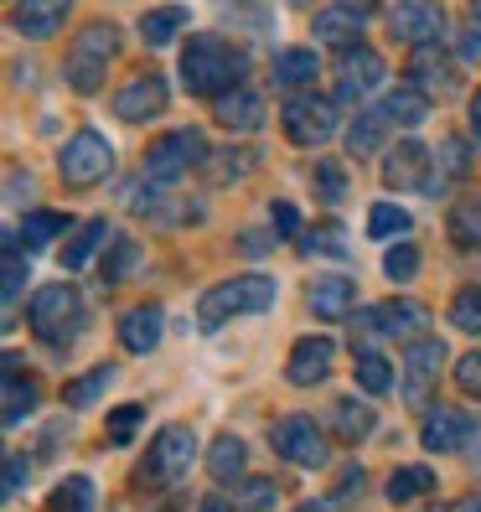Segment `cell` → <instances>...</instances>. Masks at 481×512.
<instances>
[{"label": "cell", "instance_id": "1", "mask_svg": "<svg viewBox=\"0 0 481 512\" xmlns=\"http://www.w3.org/2000/svg\"><path fill=\"white\" fill-rule=\"evenodd\" d=\"M249 73V57L228 47L223 37H192L182 52V78H187V94L197 99H223L228 88H238Z\"/></svg>", "mask_w": 481, "mask_h": 512}, {"label": "cell", "instance_id": "2", "mask_svg": "<svg viewBox=\"0 0 481 512\" xmlns=\"http://www.w3.org/2000/svg\"><path fill=\"white\" fill-rule=\"evenodd\" d=\"M275 306V280H264V275H238V280H223L213 285L202 300H197V326L202 331H218L228 326L233 316H259Z\"/></svg>", "mask_w": 481, "mask_h": 512}, {"label": "cell", "instance_id": "3", "mask_svg": "<svg viewBox=\"0 0 481 512\" xmlns=\"http://www.w3.org/2000/svg\"><path fill=\"white\" fill-rule=\"evenodd\" d=\"M78 326H83V300L73 285H42L32 295V331L52 352H68L78 342Z\"/></svg>", "mask_w": 481, "mask_h": 512}, {"label": "cell", "instance_id": "4", "mask_svg": "<svg viewBox=\"0 0 481 512\" xmlns=\"http://www.w3.org/2000/svg\"><path fill=\"white\" fill-rule=\"evenodd\" d=\"M192 456H197V435H192V425H166L156 440H150V456H145V466H140V487H150V492H161V487H176L187 471H192Z\"/></svg>", "mask_w": 481, "mask_h": 512}, {"label": "cell", "instance_id": "5", "mask_svg": "<svg viewBox=\"0 0 481 512\" xmlns=\"http://www.w3.org/2000/svg\"><path fill=\"white\" fill-rule=\"evenodd\" d=\"M114 47H119V32L104 26V21L83 26V32L73 37V47H68V83L78 88V94H99V83L109 78Z\"/></svg>", "mask_w": 481, "mask_h": 512}, {"label": "cell", "instance_id": "6", "mask_svg": "<svg viewBox=\"0 0 481 512\" xmlns=\"http://www.w3.org/2000/svg\"><path fill=\"white\" fill-rule=\"evenodd\" d=\"M430 326V306L419 300H383V306H368L352 326V342H373V337H404V342H419Z\"/></svg>", "mask_w": 481, "mask_h": 512}, {"label": "cell", "instance_id": "7", "mask_svg": "<svg viewBox=\"0 0 481 512\" xmlns=\"http://www.w3.org/2000/svg\"><path fill=\"white\" fill-rule=\"evenodd\" d=\"M57 171H63L68 187H99L104 176L114 171V145L99 130H78L63 145V156H57Z\"/></svg>", "mask_w": 481, "mask_h": 512}, {"label": "cell", "instance_id": "8", "mask_svg": "<svg viewBox=\"0 0 481 512\" xmlns=\"http://www.w3.org/2000/svg\"><path fill=\"white\" fill-rule=\"evenodd\" d=\"M202 161H207V140L197 130H171L161 140H150V150H145V182H176V176H187Z\"/></svg>", "mask_w": 481, "mask_h": 512}, {"label": "cell", "instance_id": "9", "mask_svg": "<svg viewBox=\"0 0 481 512\" xmlns=\"http://www.w3.org/2000/svg\"><path fill=\"white\" fill-rule=\"evenodd\" d=\"M269 445H275V456H285L290 466H326V435L316 430V419L311 414H285L269 425Z\"/></svg>", "mask_w": 481, "mask_h": 512}, {"label": "cell", "instance_id": "10", "mask_svg": "<svg viewBox=\"0 0 481 512\" xmlns=\"http://www.w3.org/2000/svg\"><path fill=\"white\" fill-rule=\"evenodd\" d=\"M388 32L409 47H440L445 32H450V16L440 0H399L394 11H388Z\"/></svg>", "mask_w": 481, "mask_h": 512}, {"label": "cell", "instance_id": "11", "mask_svg": "<svg viewBox=\"0 0 481 512\" xmlns=\"http://www.w3.org/2000/svg\"><path fill=\"white\" fill-rule=\"evenodd\" d=\"M280 125H285V140L290 145H321V140H332L337 135V104L332 99H316V94H295L280 114Z\"/></svg>", "mask_w": 481, "mask_h": 512}, {"label": "cell", "instance_id": "12", "mask_svg": "<svg viewBox=\"0 0 481 512\" xmlns=\"http://www.w3.org/2000/svg\"><path fill=\"white\" fill-rule=\"evenodd\" d=\"M440 368H445V342H435V337L409 342V352H404V399H409L414 409L430 399Z\"/></svg>", "mask_w": 481, "mask_h": 512}, {"label": "cell", "instance_id": "13", "mask_svg": "<svg viewBox=\"0 0 481 512\" xmlns=\"http://www.w3.org/2000/svg\"><path fill=\"white\" fill-rule=\"evenodd\" d=\"M166 78L161 73H135L125 88L114 94V114L119 119H130V125H145V119H156L166 109Z\"/></svg>", "mask_w": 481, "mask_h": 512}, {"label": "cell", "instance_id": "14", "mask_svg": "<svg viewBox=\"0 0 481 512\" xmlns=\"http://www.w3.org/2000/svg\"><path fill=\"white\" fill-rule=\"evenodd\" d=\"M383 187H394V192H430V150L425 145H394L388 150V161H383Z\"/></svg>", "mask_w": 481, "mask_h": 512}, {"label": "cell", "instance_id": "15", "mask_svg": "<svg viewBox=\"0 0 481 512\" xmlns=\"http://www.w3.org/2000/svg\"><path fill=\"white\" fill-rule=\"evenodd\" d=\"M383 78H388V63L373 52V47H347V57H342V83H337V99H363V94H373V88H383Z\"/></svg>", "mask_w": 481, "mask_h": 512}, {"label": "cell", "instance_id": "16", "mask_svg": "<svg viewBox=\"0 0 481 512\" xmlns=\"http://www.w3.org/2000/svg\"><path fill=\"white\" fill-rule=\"evenodd\" d=\"M409 83H414L425 99H450V94L461 88L456 63H450V57H440V47H414V57H409Z\"/></svg>", "mask_w": 481, "mask_h": 512}, {"label": "cell", "instance_id": "17", "mask_svg": "<svg viewBox=\"0 0 481 512\" xmlns=\"http://www.w3.org/2000/svg\"><path fill=\"white\" fill-rule=\"evenodd\" d=\"M332 363H337V342H332V337H300V342L290 347L285 378H290L295 388H311V383H321L326 373H332Z\"/></svg>", "mask_w": 481, "mask_h": 512}, {"label": "cell", "instance_id": "18", "mask_svg": "<svg viewBox=\"0 0 481 512\" xmlns=\"http://www.w3.org/2000/svg\"><path fill=\"white\" fill-rule=\"evenodd\" d=\"M471 435H476V419L466 409H450V404L430 409L425 425H419V445L425 450H461Z\"/></svg>", "mask_w": 481, "mask_h": 512}, {"label": "cell", "instance_id": "19", "mask_svg": "<svg viewBox=\"0 0 481 512\" xmlns=\"http://www.w3.org/2000/svg\"><path fill=\"white\" fill-rule=\"evenodd\" d=\"M213 119L223 130H233V135H249V130H259L264 125V99L254 94V88H228L223 99H213Z\"/></svg>", "mask_w": 481, "mask_h": 512}, {"label": "cell", "instance_id": "20", "mask_svg": "<svg viewBox=\"0 0 481 512\" xmlns=\"http://www.w3.org/2000/svg\"><path fill=\"white\" fill-rule=\"evenodd\" d=\"M68 11H73V0H16V32L32 42L57 37V26L68 21Z\"/></svg>", "mask_w": 481, "mask_h": 512}, {"label": "cell", "instance_id": "21", "mask_svg": "<svg viewBox=\"0 0 481 512\" xmlns=\"http://www.w3.org/2000/svg\"><path fill=\"white\" fill-rule=\"evenodd\" d=\"M156 342H161V306H135L119 316V347L125 352L145 357V352H156Z\"/></svg>", "mask_w": 481, "mask_h": 512}, {"label": "cell", "instance_id": "22", "mask_svg": "<svg viewBox=\"0 0 481 512\" xmlns=\"http://www.w3.org/2000/svg\"><path fill=\"white\" fill-rule=\"evenodd\" d=\"M32 414H37V378H26L21 357L6 352V425L16 430L21 419H32Z\"/></svg>", "mask_w": 481, "mask_h": 512}, {"label": "cell", "instance_id": "23", "mask_svg": "<svg viewBox=\"0 0 481 512\" xmlns=\"http://www.w3.org/2000/svg\"><path fill=\"white\" fill-rule=\"evenodd\" d=\"M352 300H357V285H352L347 275H326V280L311 285V311H316L321 321H342V316L352 311Z\"/></svg>", "mask_w": 481, "mask_h": 512}, {"label": "cell", "instance_id": "24", "mask_svg": "<svg viewBox=\"0 0 481 512\" xmlns=\"http://www.w3.org/2000/svg\"><path fill=\"white\" fill-rule=\"evenodd\" d=\"M316 37L332 42V47H357V37H363V6H337V11H321L316 16Z\"/></svg>", "mask_w": 481, "mask_h": 512}, {"label": "cell", "instance_id": "25", "mask_svg": "<svg viewBox=\"0 0 481 512\" xmlns=\"http://www.w3.org/2000/svg\"><path fill=\"white\" fill-rule=\"evenodd\" d=\"M388 125H394V119H388L383 109L357 114V119H352V130H347V156H352V161H368V156H378V145H383Z\"/></svg>", "mask_w": 481, "mask_h": 512}, {"label": "cell", "instance_id": "26", "mask_svg": "<svg viewBox=\"0 0 481 512\" xmlns=\"http://www.w3.org/2000/svg\"><path fill=\"white\" fill-rule=\"evenodd\" d=\"M104 244H109V223H104V218L78 223V228L68 233V244H63V269H83Z\"/></svg>", "mask_w": 481, "mask_h": 512}, {"label": "cell", "instance_id": "27", "mask_svg": "<svg viewBox=\"0 0 481 512\" xmlns=\"http://www.w3.org/2000/svg\"><path fill=\"white\" fill-rule=\"evenodd\" d=\"M316 73H321V63H316L311 47H285V52H275V68H269L275 88H300V83H311Z\"/></svg>", "mask_w": 481, "mask_h": 512}, {"label": "cell", "instance_id": "28", "mask_svg": "<svg viewBox=\"0 0 481 512\" xmlns=\"http://www.w3.org/2000/svg\"><path fill=\"white\" fill-rule=\"evenodd\" d=\"M373 419H378V414H373L363 399H337V404H332V430H337L342 445H357L363 435H373Z\"/></svg>", "mask_w": 481, "mask_h": 512}, {"label": "cell", "instance_id": "29", "mask_svg": "<svg viewBox=\"0 0 481 512\" xmlns=\"http://www.w3.org/2000/svg\"><path fill=\"white\" fill-rule=\"evenodd\" d=\"M187 6H156V11H145L140 16V32H145V42L150 47H166V42H176L187 32Z\"/></svg>", "mask_w": 481, "mask_h": 512}, {"label": "cell", "instance_id": "30", "mask_svg": "<svg viewBox=\"0 0 481 512\" xmlns=\"http://www.w3.org/2000/svg\"><path fill=\"white\" fill-rule=\"evenodd\" d=\"M435 492V471L430 466H399L394 476H388V502L404 507V502H419V497H430Z\"/></svg>", "mask_w": 481, "mask_h": 512}, {"label": "cell", "instance_id": "31", "mask_svg": "<svg viewBox=\"0 0 481 512\" xmlns=\"http://www.w3.org/2000/svg\"><path fill=\"white\" fill-rule=\"evenodd\" d=\"M249 466V450L238 435H218L213 450H207V471H213V481H238Z\"/></svg>", "mask_w": 481, "mask_h": 512}, {"label": "cell", "instance_id": "32", "mask_svg": "<svg viewBox=\"0 0 481 512\" xmlns=\"http://www.w3.org/2000/svg\"><path fill=\"white\" fill-rule=\"evenodd\" d=\"M450 244H461V249H481V197H461L456 207H450Z\"/></svg>", "mask_w": 481, "mask_h": 512}, {"label": "cell", "instance_id": "33", "mask_svg": "<svg viewBox=\"0 0 481 512\" xmlns=\"http://www.w3.org/2000/svg\"><path fill=\"white\" fill-rule=\"evenodd\" d=\"M135 264H140V244L119 233V238H109V244H104V264H99V275H104V285L114 290V285H125V275H130Z\"/></svg>", "mask_w": 481, "mask_h": 512}, {"label": "cell", "instance_id": "34", "mask_svg": "<svg viewBox=\"0 0 481 512\" xmlns=\"http://www.w3.org/2000/svg\"><path fill=\"white\" fill-rule=\"evenodd\" d=\"M94 481L88 476H63L47 497V512H94Z\"/></svg>", "mask_w": 481, "mask_h": 512}, {"label": "cell", "instance_id": "35", "mask_svg": "<svg viewBox=\"0 0 481 512\" xmlns=\"http://www.w3.org/2000/svg\"><path fill=\"white\" fill-rule=\"evenodd\" d=\"M383 114L394 119V125L414 130V125H425V119H430V99L409 83V88H399V94H388V99H383Z\"/></svg>", "mask_w": 481, "mask_h": 512}, {"label": "cell", "instance_id": "36", "mask_svg": "<svg viewBox=\"0 0 481 512\" xmlns=\"http://www.w3.org/2000/svg\"><path fill=\"white\" fill-rule=\"evenodd\" d=\"M352 378H357V388H368V394H388V388H394V368H388V357L368 352V347H357Z\"/></svg>", "mask_w": 481, "mask_h": 512}, {"label": "cell", "instance_id": "37", "mask_svg": "<svg viewBox=\"0 0 481 512\" xmlns=\"http://www.w3.org/2000/svg\"><path fill=\"white\" fill-rule=\"evenodd\" d=\"M109 383H114V363H99V368H88L83 378H73V383L63 388V404H68V409H88V404H94V399L104 394Z\"/></svg>", "mask_w": 481, "mask_h": 512}, {"label": "cell", "instance_id": "38", "mask_svg": "<svg viewBox=\"0 0 481 512\" xmlns=\"http://www.w3.org/2000/svg\"><path fill=\"white\" fill-rule=\"evenodd\" d=\"M63 228H68V218H63V213H26L16 233H21L26 254H37V249H47V244H52V238L63 233Z\"/></svg>", "mask_w": 481, "mask_h": 512}, {"label": "cell", "instance_id": "39", "mask_svg": "<svg viewBox=\"0 0 481 512\" xmlns=\"http://www.w3.org/2000/svg\"><path fill=\"white\" fill-rule=\"evenodd\" d=\"M0 280H6V306H16L26 290V254H21V233H6V254H0Z\"/></svg>", "mask_w": 481, "mask_h": 512}, {"label": "cell", "instance_id": "40", "mask_svg": "<svg viewBox=\"0 0 481 512\" xmlns=\"http://www.w3.org/2000/svg\"><path fill=\"white\" fill-rule=\"evenodd\" d=\"M300 249H306V254H326V259H347V254H352L342 223H316V228H306V244H300Z\"/></svg>", "mask_w": 481, "mask_h": 512}, {"label": "cell", "instance_id": "41", "mask_svg": "<svg viewBox=\"0 0 481 512\" xmlns=\"http://www.w3.org/2000/svg\"><path fill=\"white\" fill-rule=\"evenodd\" d=\"M450 326L466 331V337H481V285H466L450 300Z\"/></svg>", "mask_w": 481, "mask_h": 512}, {"label": "cell", "instance_id": "42", "mask_svg": "<svg viewBox=\"0 0 481 512\" xmlns=\"http://www.w3.org/2000/svg\"><path fill=\"white\" fill-rule=\"evenodd\" d=\"M316 197L321 202H342L347 197V166L342 161H316Z\"/></svg>", "mask_w": 481, "mask_h": 512}, {"label": "cell", "instance_id": "43", "mask_svg": "<svg viewBox=\"0 0 481 512\" xmlns=\"http://www.w3.org/2000/svg\"><path fill=\"white\" fill-rule=\"evenodd\" d=\"M140 419H145V409L140 404H119V409H109V445H130L135 440V430H140Z\"/></svg>", "mask_w": 481, "mask_h": 512}, {"label": "cell", "instance_id": "44", "mask_svg": "<svg viewBox=\"0 0 481 512\" xmlns=\"http://www.w3.org/2000/svg\"><path fill=\"white\" fill-rule=\"evenodd\" d=\"M238 502H244V512H275L280 487H275L269 476H249V481H244V492H238Z\"/></svg>", "mask_w": 481, "mask_h": 512}, {"label": "cell", "instance_id": "45", "mask_svg": "<svg viewBox=\"0 0 481 512\" xmlns=\"http://www.w3.org/2000/svg\"><path fill=\"white\" fill-rule=\"evenodd\" d=\"M368 233L373 238H394V233H409V213L394 202H378L373 213H368Z\"/></svg>", "mask_w": 481, "mask_h": 512}, {"label": "cell", "instance_id": "46", "mask_svg": "<svg viewBox=\"0 0 481 512\" xmlns=\"http://www.w3.org/2000/svg\"><path fill=\"white\" fill-rule=\"evenodd\" d=\"M414 269H419V249H414V244H399V249L383 254V275H388V280L404 285V280H414Z\"/></svg>", "mask_w": 481, "mask_h": 512}, {"label": "cell", "instance_id": "47", "mask_svg": "<svg viewBox=\"0 0 481 512\" xmlns=\"http://www.w3.org/2000/svg\"><path fill=\"white\" fill-rule=\"evenodd\" d=\"M435 156H440V176H466V171H471V161H466V140H445Z\"/></svg>", "mask_w": 481, "mask_h": 512}, {"label": "cell", "instance_id": "48", "mask_svg": "<svg viewBox=\"0 0 481 512\" xmlns=\"http://www.w3.org/2000/svg\"><path fill=\"white\" fill-rule=\"evenodd\" d=\"M456 383H461V394L481 399V352H466L456 363Z\"/></svg>", "mask_w": 481, "mask_h": 512}, {"label": "cell", "instance_id": "49", "mask_svg": "<svg viewBox=\"0 0 481 512\" xmlns=\"http://www.w3.org/2000/svg\"><path fill=\"white\" fill-rule=\"evenodd\" d=\"M26 476H32V466H26L21 450H11V456H6V481H0V497H16L26 487Z\"/></svg>", "mask_w": 481, "mask_h": 512}, {"label": "cell", "instance_id": "50", "mask_svg": "<svg viewBox=\"0 0 481 512\" xmlns=\"http://www.w3.org/2000/svg\"><path fill=\"white\" fill-rule=\"evenodd\" d=\"M269 223H275L280 238H295V233H300V213H295L290 202H275V207H269Z\"/></svg>", "mask_w": 481, "mask_h": 512}, {"label": "cell", "instance_id": "51", "mask_svg": "<svg viewBox=\"0 0 481 512\" xmlns=\"http://www.w3.org/2000/svg\"><path fill=\"white\" fill-rule=\"evenodd\" d=\"M425 512H481V487L456 497V502H440V507H425Z\"/></svg>", "mask_w": 481, "mask_h": 512}, {"label": "cell", "instance_id": "52", "mask_svg": "<svg viewBox=\"0 0 481 512\" xmlns=\"http://www.w3.org/2000/svg\"><path fill=\"white\" fill-rule=\"evenodd\" d=\"M363 481H368V476H363V466H347V471L337 476V497H352L357 487H363Z\"/></svg>", "mask_w": 481, "mask_h": 512}, {"label": "cell", "instance_id": "53", "mask_svg": "<svg viewBox=\"0 0 481 512\" xmlns=\"http://www.w3.org/2000/svg\"><path fill=\"white\" fill-rule=\"evenodd\" d=\"M461 52H466V63H481V21H476L471 32L461 37Z\"/></svg>", "mask_w": 481, "mask_h": 512}, {"label": "cell", "instance_id": "54", "mask_svg": "<svg viewBox=\"0 0 481 512\" xmlns=\"http://www.w3.org/2000/svg\"><path fill=\"white\" fill-rule=\"evenodd\" d=\"M238 249H244L249 259H259V254L269 249V238H264V233H244V238H238Z\"/></svg>", "mask_w": 481, "mask_h": 512}, {"label": "cell", "instance_id": "55", "mask_svg": "<svg viewBox=\"0 0 481 512\" xmlns=\"http://www.w3.org/2000/svg\"><path fill=\"white\" fill-rule=\"evenodd\" d=\"M197 512H244V507H238L233 497H202V507Z\"/></svg>", "mask_w": 481, "mask_h": 512}, {"label": "cell", "instance_id": "56", "mask_svg": "<svg viewBox=\"0 0 481 512\" xmlns=\"http://www.w3.org/2000/svg\"><path fill=\"white\" fill-rule=\"evenodd\" d=\"M471 135L481 140V88H476V94H471Z\"/></svg>", "mask_w": 481, "mask_h": 512}, {"label": "cell", "instance_id": "57", "mask_svg": "<svg viewBox=\"0 0 481 512\" xmlns=\"http://www.w3.org/2000/svg\"><path fill=\"white\" fill-rule=\"evenodd\" d=\"M295 512H332V502H300Z\"/></svg>", "mask_w": 481, "mask_h": 512}, {"label": "cell", "instance_id": "58", "mask_svg": "<svg viewBox=\"0 0 481 512\" xmlns=\"http://www.w3.org/2000/svg\"><path fill=\"white\" fill-rule=\"evenodd\" d=\"M471 16H476V21H481V0H471Z\"/></svg>", "mask_w": 481, "mask_h": 512}, {"label": "cell", "instance_id": "59", "mask_svg": "<svg viewBox=\"0 0 481 512\" xmlns=\"http://www.w3.org/2000/svg\"><path fill=\"white\" fill-rule=\"evenodd\" d=\"M347 6H368V0H347Z\"/></svg>", "mask_w": 481, "mask_h": 512}, {"label": "cell", "instance_id": "60", "mask_svg": "<svg viewBox=\"0 0 481 512\" xmlns=\"http://www.w3.org/2000/svg\"><path fill=\"white\" fill-rule=\"evenodd\" d=\"M295 6H311V0H295Z\"/></svg>", "mask_w": 481, "mask_h": 512}]
</instances>
